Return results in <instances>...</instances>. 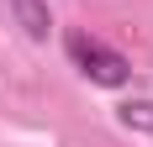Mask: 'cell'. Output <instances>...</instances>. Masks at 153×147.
Returning <instances> with one entry per match:
<instances>
[{"instance_id":"cell-1","label":"cell","mask_w":153,"mask_h":147,"mask_svg":"<svg viewBox=\"0 0 153 147\" xmlns=\"http://www.w3.org/2000/svg\"><path fill=\"white\" fill-rule=\"evenodd\" d=\"M63 53H69V63H74L90 84H100V89H122L127 79H132V58L116 53V47H106L100 37H90V32H69V37H63Z\"/></svg>"},{"instance_id":"cell-2","label":"cell","mask_w":153,"mask_h":147,"mask_svg":"<svg viewBox=\"0 0 153 147\" xmlns=\"http://www.w3.org/2000/svg\"><path fill=\"white\" fill-rule=\"evenodd\" d=\"M5 11H11V21L21 26L27 42H48V37H53V11H48V0H5Z\"/></svg>"},{"instance_id":"cell-3","label":"cell","mask_w":153,"mask_h":147,"mask_svg":"<svg viewBox=\"0 0 153 147\" xmlns=\"http://www.w3.org/2000/svg\"><path fill=\"white\" fill-rule=\"evenodd\" d=\"M116 121H122L127 132L153 137V100H148V95H143V100H122V105H116Z\"/></svg>"}]
</instances>
